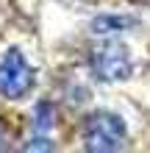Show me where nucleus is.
<instances>
[{"instance_id":"f257e3e1","label":"nucleus","mask_w":150,"mask_h":153,"mask_svg":"<svg viewBox=\"0 0 150 153\" xmlns=\"http://www.w3.org/2000/svg\"><path fill=\"white\" fill-rule=\"evenodd\" d=\"M81 137H83L86 150H92V153H114V150H120L125 145L128 128H125V120L120 114H114V111H92L83 120Z\"/></svg>"},{"instance_id":"f03ea898","label":"nucleus","mask_w":150,"mask_h":153,"mask_svg":"<svg viewBox=\"0 0 150 153\" xmlns=\"http://www.w3.org/2000/svg\"><path fill=\"white\" fill-rule=\"evenodd\" d=\"M92 73L106 84H117V81H128L134 73V59H131L128 48L122 42H103L92 50Z\"/></svg>"},{"instance_id":"7ed1b4c3","label":"nucleus","mask_w":150,"mask_h":153,"mask_svg":"<svg viewBox=\"0 0 150 153\" xmlns=\"http://www.w3.org/2000/svg\"><path fill=\"white\" fill-rule=\"evenodd\" d=\"M33 84H36L33 67L17 48H11L0 61V95L8 100H20V97L31 95Z\"/></svg>"},{"instance_id":"20e7f679","label":"nucleus","mask_w":150,"mask_h":153,"mask_svg":"<svg viewBox=\"0 0 150 153\" xmlns=\"http://www.w3.org/2000/svg\"><path fill=\"white\" fill-rule=\"evenodd\" d=\"M136 25L134 17H120V14H103L92 22V31L98 36H109V33H122V31H131Z\"/></svg>"},{"instance_id":"39448f33","label":"nucleus","mask_w":150,"mask_h":153,"mask_svg":"<svg viewBox=\"0 0 150 153\" xmlns=\"http://www.w3.org/2000/svg\"><path fill=\"white\" fill-rule=\"evenodd\" d=\"M50 114H53V109H50V103H39V109H36V128L42 131V128H50Z\"/></svg>"}]
</instances>
